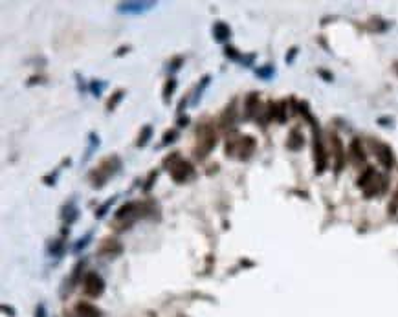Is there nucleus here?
Listing matches in <instances>:
<instances>
[{"label": "nucleus", "mask_w": 398, "mask_h": 317, "mask_svg": "<svg viewBox=\"0 0 398 317\" xmlns=\"http://www.w3.org/2000/svg\"><path fill=\"white\" fill-rule=\"evenodd\" d=\"M133 213H136V204H125V206H121L118 211H116V218H118V220H123L127 216H133Z\"/></svg>", "instance_id": "17"}, {"label": "nucleus", "mask_w": 398, "mask_h": 317, "mask_svg": "<svg viewBox=\"0 0 398 317\" xmlns=\"http://www.w3.org/2000/svg\"><path fill=\"white\" fill-rule=\"evenodd\" d=\"M330 139H332V151H334V158H336L334 171H336V174H340L342 173L343 165H345V151H343V143H342V139L338 138L336 134H332Z\"/></svg>", "instance_id": "6"}, {"label": "nucleus", "mask_w": 398, "mask_h": 317, "mask_svg": "<svg viewBox=\"0 0 398 317\" xmlns=\"http://www.w3.org/2000/svg\"><path fill=\"white\" fill-rule=\"evenodd\" d=\"M312 129H314V159H316V174H321L327 167V152L319 138V131L316 127V121H312Z\"/></svg>", "instance_id": "5"}, {"label": "nucleus", "mask_w": 398, "mask_h": 317, "mask_svg": "<svg viewBox=\"0 0 398 317\" xmlns=\"http://www.w3.org/2000/svg\"><path fill=\"white\" fill-rule=\"evenodd\" d=\"M303 143H305L303 134H301L299 131H292L290 138H288V149H292V151H299L301 147H303Z\"/></svg>", "instance_id": "16"}, {"label": "nucleus", "mask_w": 398, "mask_h": 317, "mask_svg": "<svg viewBox=\"0 0 398 317\" xmlns=\"http://www.w3.org/2000/svg\"><path fill=\"white\" fill-rule=\"evenodd\" d=\"M114 200H116V198H110V200L106 202V204H103V206L99 207L98 211H96V218H101V216H103V214L106 213V209H108V207L112 206V202H114Z\"/></svg>", "instance_id": "22"}, {"label": "nucleus", "mask_w": 398, "mask_h": 317, "mask_svg": "<svg viewBox=\"0 0 398 317\" xmlns=\"http://www.w3.org/2000/svg\"><path fill=\"white\" fill-rule=\"evenodd\" d=\"M121 99H123V90H118V92L114 94V97H110V101H108V105H106V108H108V110L116 108V105H118Z\"/></svg>", "instance_id": "21"}, {"label": "nucleus", "mask_w": 398, "mask_h": 317, "mask_svg": "<svg viewBox=\"0 0 398 317\" xmlns=\"http://www.w3.org/2000/svg\"><path fill=\"white\" fill-rule=\"evenodd\" d=\"M83 290L88 297H99L105 291V281H103L96 271H88V273L84 275Z\"/></svg>", "instance_id": "4"}, {"label": "nucleus", "mask_w": 398, "mask_h": 317, "mask_svg": "<svg viewBox=\"0 0 398 317\" xmlns=\"http://www.w3.org/2000/svg\"><path fill=\"white\" fill-rule=\"evenodd\" d=\"M217 145V134L211 129L210 125H204L198 129V149H196V156L198 158H206L213 147Z\"/></svg>", "instance_id": "2"}, {"label": "nucleus", "mask_w": 398, "mask_h": 317, "mask_svg": "<svg viewBox=\"0 0 398 317\" xmlns=\"http://www.w3.org/2000/svg\"><path fill=\"white\" fill-rule=\"evenodd\" d=\"M376 178H378V174L376 171H374V167H367L362 173V176L358 178V187H360V189H367Z\"/></svg>", "instance_id": "12"}, {"label": "nucleus", "mask_w": 398, "mask_h": 317, "mask_svg": "<svg viewBox=\"0 0 398 317\" xmlns=\"http://www.w3.org/2000/svg\"><path fill=\"white\" fill-rule=\"evenodd\" d=\"M397 207H398V191H397V194H395V200H393V204L389 206V211L393 213V211H395Z\"/></svg>", "instance_id": "27"}, {"label": "nucleus", "mask_w": 398, "mask_h": 317, "mask_svg": "<svg viewBox=\"0 0 398 317\" xmlns=\"http://www.w3.org/2000/svg\"><path fill=\"white\" fill-rule=\"evenodd\" d=\"M226 55L230 57V59H233V61H240V59H242V57L237 53V50L235 48H226Z\"/></svg>", "instance_id": "23"}, {"label": "nucleus", "mask_w": 398, "mask_h": 317, "mask_svg": "<svg viewBox=\"0 0 398 317\" xmlns=\"http://www.w3.org/2000/svg\"><path fill=\"white\" fill-rule=\"evenodd\" d=\"M253 151H255V139H253L252 136L240 138V141H239V154H240V159H248L252 156Z\"/></svg>", "instance_id": "8"}, {"label": "nucleus", "mask_w": 398, "mask_h": 317, "mask_svg": "<svg viewBox=\"0 0 398 317\" xmlns=\"http://www.w3.org/2000/svg\"><path fill=\"white\" fill-rule=\"evenodd\" d=\"M270 74H272V68L257 70V76H261V77H270Z\"/></svg>", "instance_id": "26"}, {"label": "nucleus", "mask_w": 398, "mask_h": 317, "mask_svg": "<svg viewBox=\"0 0 398 317\" xmlns=\"http://www.w3.org/2000/svg\"><path fill=\"white\" fill-rule=\"evenodd\" d=\"M295 53H297V48H292L290 50V55H287V62H290L293 59V55H295Z\"/></svg>", "instance_id": "28"}, {"label": "nucleus", "mask_w": 398, "mask_h": 317, "mask_svg": "<svg viewBox=\"0 0 398 317\" xmlns=\"http://www.w3.org/2000/svg\"><path fill=\"white\" fill-rule=\"evenodd\" d=\"M151 136H153V127H151V125H145L140 134V139H138V147H145V145L149 143Z\"/></svg>", "instance_id": "18"}, {"label": "nucleus", "mask_w": 398, "mask_h": 317, "mask_svg": "<svg viewBox=\"0 0 398 317\" xmlns=\"http://www.w3.org/2000/svg\"><path fill=\"white\" fill-rule=\"evenodd\" d=\"M99 253H103V255H118V253H121V244H119L118 240H114V238H106L105 242H103V246H101V249H99Z\"/></svg>", "instance_id": "13"}, {"label": "nucleus", "mask_w": 398, "mask_h": 317, "mask_svg": "<svg viewBox=\"0 0 398 317\" xmlns=\"http://www.w3.org/2000/svg\"><path fill=\"white\" fill-rule=\"evenodd\" d=\"M121 167V161L118 158H106L101 165L98 167V171H94L92 174V182H94V187H101L105 185V182L110 178L112 174L118 171Z\"/></svg>", "instance_id": "3"}, {"label": "nucleus", "mask_w": 398, "mask_h": 317, "mask_svg": "<svg viewBox=\"0 0 398 317\" xmlns=\"http://www.w3.org/2000/svg\"><path fill=\"white\" fill-rule=\"evenodd\" d=\"M349 154H350V159L356 163V165H360V163H363L365 161V152H363L362 149V141L360 139H352V143H350L349 147Z\"/></svg>", "instance_id": "9"}, {"label": "nucleus", "mask_w": 398, "mask_h": 317, "mask_svg": "<svg viewBox=\"0 0 398 317\" xmlns=\"http://www.w3.org/2000/svg\"><path fill=\"white\" fill-rule=\"evenodd\" d=\"M154 2H127V4H119V11H127V13H140L143 9L153 7Z\"/></svg>", "instance_id": "10"}, {"label": "nucleus", "mask_w": 398, "mask_h": 317, "mask_svg": "<svg viewBox=\"0 0 398 317\" xmlns=\"http://www.w3.org/2000/svg\"><path fill=\"white\" fill-rule=\"evenodd\" d=\"M376 156H378V161H380L385 169H393V165H395V156H393V151L389 145H385V143L378 145Z\"/></svg>", "instance_id": "7"}, {"label": "nucleus", "mask_w": 398, "mask_h": 317, "mask_svg": "<svg viewBox=\"0 0 398 317\" xmlns=\"http://www.w3.org/2000/svg\"><path fill=\"white\" fill-rule=\"evenodd\" d=\"M37 317H46L44 316V306H39V308H37Z\"/></svg>", "instance_id": "29"}, {"label": "nucleus", "mask_w": 398, "mask_h": 317, "mask_svg": "<svg viewBox=\"0 0 398 317\" xmlns=\"http://www.w3.org/2000/svg\"><path fill=\"white\" fill-rule=\"evenodd\" d=\"M175 88H176V81L175 79H169L167 83H165V86H163V101H165V103L169 101V97L173 96Z\"/></svg>", "instance_id": "19"}, {"label": "nucleus", "mask_w": 398, "mask_h": 317, "mask_svg": "<svg viewBox=\"0 0 398 317\" xmlns=\"http://www.w3.org/2000/svg\"><path fill=\"white\" fill-rule=\"evenodd\" d=\"M213 35H215V39H217L218 42H224L230 39L231 35V29L230 26L226 24V22H217L215 24V28H213Z\"/></svg>", "instance_id": "15"}, {"label": "nucleus", "mask_w": 398, "mask_h": 317, "mask_svg": "<svg viewBox=\"0 0 398 317\" xmlns=\"http://www.w3.org/2000/svg\"><path fill=\"white\" fill-rule=\"evenodd\" d=\"M257 105H259V94L257 92H252L250 96L246 97V105H244V117L246 119H250V117H253V114L257 112Z\"/></svg>", "instance_id": "14"}, {"label": "nucleus", "mask_w": 398, "mask_h": 317, "mask_svg": "<svg viewBox=\"0 0 398 317\" xmlns=\"http://www.w3.org/2000/svg\"><path fill=\"white\" fill-rule=\"evenodd\" d=\"M175 138H176V131L165 132V136H163V145H167V143H171V141H175Z\"/></svg>", "instance_id": "24"}, {"label": "nucleus", "mask_w": 398, "mask_h": 317, "mask_svg": "<svg viewBox=\"0 0 398 317\" xmlns=\"http://www.w3.org/2000/svg\"><path fill=\"white\" fill-rule=\"evenodd\" d=\"M76 314L79 317H101V312L90 303H77L76 304Z\"/></svg>", "instance_id": "11"}, {"label": "nucleus", "mask_w": 398, "mask_h": 317, "mask_svg": "<svg viewBox=\"0 0 398 317\" xmlns=\"http://www.w3.org/2000/svg\"><path fill=\"white\" fill-rule=\"evenodd\" d=\"M81 269H83V262H77L74 271H72V279H70V286H68V291H72V288L77 284V279L81 275Z\"/></svg>", "instance_id": "20"}, {"label": "nucleus", "mask_w": 398, "mask_h": 317, "mask_svg": "<svg viewBox=\"0 0 398 317\" xmlns=\"http://www.w3.org/2000/svg\"><path fill=\"white\" fill-rule=\"evenodd\" d=\"M156 176H158V173H156V171H153V173L149 174V178H147V184H145V191H149V189L153 187V182L156 180Z\"/></svg>", "instance_id": "25"}, {"label": "nucleus", "mask_w": 398, "mask_h": 317, "mask_svg": "<svg viewBox=\"0 0 398 317\" xmlns=\"http://www.w3.org/2000/svg\"><path fill=\"white\" fill-rule=\"evenodd\" d=\"M171 161V167H169V173H171V178L175 180L176 184H184L186 180H189L191 176H193V165L189 163V161H186V159H182L180 156H178V152H175L171 158H167L163 163H169Z\"/></svg>", "instance_id": "1"}]
</instances>
